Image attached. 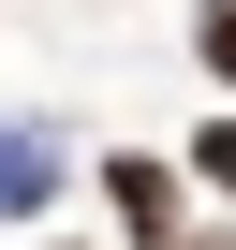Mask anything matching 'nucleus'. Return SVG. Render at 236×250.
<instances>
[{"mask_svg":"<svg viewBox=\"0 0 236 250\" xmlns=\"http://www.w3.org/2000/svg\"><path fill=\"white\" fill-rule=\"evenodd\" d=\"M177 250H236V235H177Z\"/></svg>","mask_w":236,"mask_h":250,"instance_id":"39448f33","label":"nucleus"},{"mask_svg":"<svg viewBox=\"0 0 236 250\" xmlns=\"http://www.w3.org/2000/svg\"><path fill=\"white\" fill-rule=\"evenodd\" d=\"M192 177H207V191H236V118H207V133H192Z\"/></svg>","mask_w":236,"mask_h":250,"instance_id":"20e7f679","label":"nucleus"},{"mask_svg":"<svg viewBox=\"0 0 236 250\" xmlns=\"http://www.w3.org/2000/svg\"><path fill=\"white\" fill-rule=\"evenodd\" d=\"M74 191V147L45 133V118H0V221H45Z\"/></svg>","mask_w":236,"mask_h":250,"instance_id":"f03ea898","label":"nucleus"},{"mask_svg":"<svg viewBox=\"0 0 236 250\" xmlns=\"http://www.w3.org/2000/svg\"><path fill=\"white\" fill-rule=\"evenodd\" d=\"M192 59H207V88H236V0H207V15H192Z\"/></svg>","mask_w":236,"mask_h":250,"instance_id":"7ed1b4c3","label":"nucleus"},{"mask_svg":"<svg viewBox=\"0 0 236 250\" xmlns=\"http://www.w3.org/2000/svg\"><path fill=\"white\" fill-rule=\"evenodd\" d=\"M89 177H103V206H118V221H133V250H177V235H192V177H177L163 147H103Z\"/></svg>","mask_w":236,"mask_h":250,"instance_id":"f257e3e1","label":"nucleus"}]
</instances>
